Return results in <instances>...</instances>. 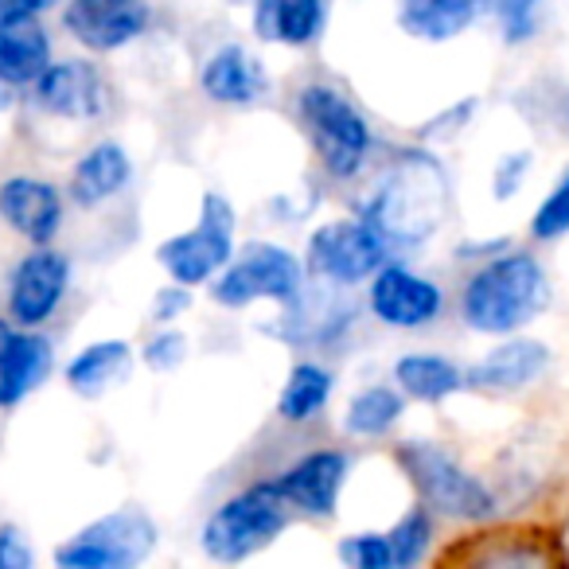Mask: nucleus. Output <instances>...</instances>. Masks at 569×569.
I'll use <instances>...</instances> for the list:
<instances>
[{
  "label": "nucleus",
  "instance_id": "obj_36",
  "mask_svg": "<svg viewBox=\"0 0 569 569\" xmlns=\"http://www.w3.org/2000/svg\"><path fill=\"white\" fill-rule=\"evenodd\" d=\"M9 340H12V328L0 320V356H4V348H9Z\"/></svg>",
  "mask_w": 569,
  "mask_h": 569
},
{
  "label": "nucleus",
  "instance_id": "obj_34",
  "mask_svg": "<svg viewBox=\"0 0 569 569\" xmlns=\"http://www.w3.org/2000/svg\"><path fill=\"white\" fill-rule=\"evenodd\" d=\"M527 160L530 157H507L503 164H499V172H496V196L499 199H507L515 188H519V180H522V172H527Z\"/></svg>",
  "mask_w": 569,
  "mask_h": 569
},
{
  "label": "nucleus",
  "instance_id": "obj_13",
  "mask_svg": "<svg viewBox=\"0 0 569 569\" xmlns=\"http://www.w3.org/2000/svg\"><path fill=\"white\" fill-rule=\"evenodd\" d=\"M36 102L48 113L67 121H94L110 110V87H106L102 71L82 59H63L51 63L36 82Z\"/></svg>",
  "mask_w": 569,
  "mask_h": 569
},
{
  "label": "nucleus",
  "instance_id": "obj_19",
  "mask_svg": "<svg viewBox=\"0 0 569 569\" xmlns=\"http://www.w3.org/2000/svg\"><path fill=\"white\" fill-rule=\"evenodd\" d=\"M129 176H133L129 152L121 149L118 141H102L79 157L67 191H71V199L79 207H102V203H110L121 188H126Z\"/></svg>",
  "mask_w": 569,
  "mask_h": 569
},
{
  "label": "nucleus",
  "instance_id": "obj_31",
  "mask_svg": "<svg viewBox=\"0 0 569 569\" xmlns=\"http://www.w3.org/2000/svg\"><path fill=\"white\" fill-rule=\"evenodd\" d=\"M499 12V20H503V32L507 40H527L530 28H535V12H538V0H491Z\"/></svg>",
  "mask_w": 569,
  "mask_h": 569
},
{
  "label": "nucleus",
  "instance_id": "obj_28",
  "mask_svg": "<svg viewBox=\"0 0 569 569\" xmlns=\"http://www.w3.org/2000/svg\"><path fill=\"white\" fill-rule=\"evenodd\" d=\"M340 561H348L351 569H390L395 566V553H390L387 535H348L336 546Z\"/></svg>",
  "mask_w": 569,
  "mask_h": 569
},
{
  "label": "nucleus",
  "instance_id": "obj_4",
  "mask_svg": "<svg viewBox=\"0 0 569 569\" xmlns=\"http://www.w3.org/2000/svg\"><path fill=\"white\" fill-rule=\"evenodd\" d=\"M297 113L309 129V141L325 172L336 180L359 176V168L367 164V152H371V126L356 110V102L336 87L317 82V87H305L297 94Z\"/></svg>",
  "mask_w": 569,
  "mask_h": 569
},
{
  "label": "nucleus",
  "instance_id": "obj_22",
  "mask_svg": "<svg viewBox=\"0 0 569 569\" xmlns=\"http://www.w3.org/2000/svg\"><path fill=\"white\" fill-rule=\"evenodd\" d=\"M542 367H546L542 343L511 340V343H499L496 351H488L465 379L480 390H519V387H527L530 379H538Z\"/></svg>",
  "mask_w": 569,
  "mask_h": 569
},
{
  "label": "nucleus",
  "instance_id": "obj_24",
  "mask_svg": "<svg viewBox=\"0 0 569 569\" xmlns=\"http://www.w3.org/2000/svg\"><path fill=\"white\" fill-rule=\"evenodd\" d=\"M395 382L402 387V395L418 398V402H445L465 387V375L441 356H402L395 363Z\"/></svg>",
  "mask_w": 569,
  "mask_h": 569
},
{
  "label": "nucleus",
  "instance_id": "obj_6",
  "mask_svg": "<svg viewBox=\"0 0 569 569\" xmlns=\"http://www.w3.org/2000/svg\"><path fill=\"white\" fill-rule=\"evenodd\" d=\"M234 258V207L219 191H207L199 203V222L183 234L157 246V261L172 281L203 284Z\"/></svg>",
  "mask_w": 569,
  "mask_h": 569
},
{
  "label": "nucleus",
  "instance_id": "obj_21",
  "mask_svg": "<svg viewBox=\"0 0 569 569\" xmlns=\"http://www.w3.org/2000/svg\"><path fill=\"white\" fill-rule=\"evenodd\" d=\"M129 367H133V351L126 340H98L67 363V387L82 398H102L106 390L129 379Z\"/></svg>",
  "mask_w": 569,
  "mask_h": 569
},
{
  "label": "nucleus",
  "instance_id": "obj_11",
  "mask_svg": "<svg viewBox=\"0 0 569 569\" xmlns=\"http://www.w3.org/2000/svg\"><path fill=\"white\" fill-rule=\"evenodd\" d=\"M67 284H71V266H67L63 253L32 250L28 258L17 261L9 277V317L20 328H40L43 320H51V312L63 305Z\"/></svg>",
  "mask_w": 569,
  "mask_h": 569
},
{
  "label": "nucleus",
  "instance_id": "obj_33",
  "mask_svg": "<svg viewBox=\"0 0 569 569\" xmlns=\"http://www.w3.org/2000/svg\"><path fill=\"white\" fill-rule=\"evenodd\" d=\"M32 566V546L20 535V527L4 522L0 527V569H28Z\"/></svg>",
  "mask_w": 569,
  "mask_h": 569
},
{
  "label": "nucleus",
  "instance_id": "obj_5",
  "mask_svg": "<svg viewBox=\"0 0 569 569\" xmlns=\"http://www.w3.org/2000/svg\"><path fill=\"white\" fill-rule=\"evenodd\" d=\"M305 289L301 258L289 253L277 242H250L238 258L222 266L211 297L222 309H246L258 301L293 305L297 293Z\"/></svg>",
  "mask_w": 569,
  "mask_h": 569
},
{
  "label": "nucleus",
  "instance_id": "obj_9",
  "mask_svg": "<svg viewBox=\"0 0 569 569\" xmlns=\"http://www.w3.org/2000/svg\"><path fill=\"white\" fill-rule=\"evenodd\" d=\"M387 250L390 242L367 219H336L309 238V269L336 289L359 284L387 266Z\"/></svg>",
  "mask_w": 569,
  "mask_h": 569
},
{
  "label": "nucleus",
  "instance_id": "obj_14",
  "mask_svg": "<svg viewBox=\"0 0 569 569\" xmlns=\"http://www.w3.org/2000/svg\"><path fill=\"white\" fill-rule=\"evenodd\" d=\"M0 219L12 234L28 238L32 246H48L63 227V196L56 183L36 176H12L0 183Z\"/></svg>",
  "mask_w": 569,
  "mask_h": 569
},
{
  "label": "nucleus",
  "instance_id": "obj_2",
  "mask_svg": "<svg viewBox=\"0 0 569 569\" xmlns=\"http://www.w3.org/2000/svg\"><path fill=\"white\" fill-rule=\"evenodd\" d=\"M546 305V273L530 253H503L480 266L465 284L460 312L468 328L488 336H507L535 320Z\"/></svg>",
  "mask_w": 569,
  "mask_h": 569
},
{
  "label": "nucleus",
  "instance_id": "obj_7",
  "mask_svg": "<svg viewBox=\"0 0 569 569\" xmlns=\"http://www.w3.org/2000/svg\"><path fill=\"white\" fill-rule=\"evenodd\" d=\"M157 522L141 507H121L71 535L56 550V561L67 569H133L157 550Z\"/></svg>",
  "mask_w": 569,
  "mask_h": 569
},
{
  "label": "nucleus",
  "instance_id": "obj_3",
  "mask_svg": "<svg viewBox=\"0 0 569 569\" xmlns=\"http://www.w3.org/2000/svg\"><path fill=\"white\" fill-rule=\"evenodd\" d=\"M284 527H289V499L277 491V483H253V488L222 499L207 515L203 530H199V546L207 558L234 566V561L266 550Z\"/></svg>",
  "mask_w": 569,
  "mask_h": 569
},
{
  "label": "nucleus",
  "instance_id": "obj_23",
  "mask_svg": "<svg viewBox=\"0 0 569 569\" xmlns=\"http://www.w3.org/2000/svg\"><path fill=\"white\" fill-rule=\"evenodd\" d=\"M328 0H266L261 4V32L284 48H305L325 28Z\"/></svg>",
  "mask_w": 569,
  "mask_h": 569
},
{
  "label": "nucleus",
  "instance_id": "obj_15",
  "mask_svg": "<svg viewBox=\"0 0 569 569\" xmlns=\"http://www.w3.org/2000/svg\"><path fill=\"white\" fill-rule=\"evenodd\" d=\"M348 468H351V460L343 457L340 449H317L297 460L293 468H284L273 483H277V491L289 499V507L317 515V519H328V515L336 511L343 480H348Z\"/></svg>",
  "mask_w": 569,
  "mask_h": 569
},
{
  "label": "nucleus",
  "instance_id": "obj_29",
  "mask_svg": "<svg viewBox=\"0 0 569 569\" xmlns=\"http://www.w3.org/2000/svg\"><path fill=\"white\" fill-rule=\"evenodd\" d=\"M530 230H535V238H558L569 230V168H566V176L553 183L550 196L542 199V207L535 211Z\"/></svg>",
  "mask_w": 569,
  "mask_h": 569
},
{
  "label": "nucleus",
  "instance_id": "obj_18",
  "mask_svg": "<svg viewBox=\"0 0 569 569\" xmlns=\"http://www.w3.org/2000/svg\"><path fill=\"white\" fill-rule=\"evenodd\" d=\"M51 67V40L32 20H0V82L4 87H36Z\"/></svg>",
  "mask_w": 569,
  "mask_h": 569
},
{
  "label": "nucleus",
  "instance_id": "obj_16",
  "mask_svg": "<svg viewBox=\"0 0 569 569\" xmlns=\"http://www.w3.org/2000/svg\"><path fill=\"white\" fill-rule=\"evenodd\" d=\"M199 87L219 106H250L266 94V71L242 43H227L214 56H207Z\"/></svg>",
  "mask_w": 569,
  "mask_h": 569
},
{
  "label": "nucleus",
  "instance_id": "obj_20",
  "mask_svg": "<svg viewBox=\"0 0 569 569\" xmlns=\"http://www.w3.org/2000/svg\"><path fill=\"white\" fill-rule=\"evenodd\" d=\"M483 0H398V28L421 43H449L480 17Z\"/></svg>",
  "mask_w": 569,
  "mask_h": 569
},
{
  "label": "nucleus",
  "instance_id": "obj_25",
  "mask_svg": "<svg viewBox=\"0 0 569 569\" xmlns=\"http://www.w3.org/2000/svg\"><path fill=\"white\" fill-rule=\"evenodd\" d=\"M328 398H332V371L320 363H297L277 398V413L284 421H309L325 410Z\"/></svg>",
  "mask_w": 569,
  "mask_h": 569
},
{
  "label": "nucleus",
  "instance_id": "obj_30",
  "mask_svg": "<svg viewBox=\"0 0 569 569\" xmlns=\"http://www.w3.org/2000/svg\"><path fill=\"white\" fill-rule=\"evenodd\" d=\"M141 359H144V367H149V371H176V367L188 359V336L164 328V332H157L149 343H144Z\"/></svg>",
  "mask_w": 569,
  "mask_h": 569
},
{
  "label": "nucleus",
  "instance_id": "obj_35",
  "mask_svg": "<svg viewBox=\"0 0 569 569\" xmlns=\"http://www.w3.org/2000/svg\"><path fill=\"white\" fill-rule=\"evenodd\" d=\"M56 0H0V20H32L48 12Z\"/></svg>",
  "mask_w": 569,
  "mask_h": 569
},
{
  "label": "nucleus",
  "instance_id": "obj_1",
  "mask_svg": "<svg viewBox=\"0 0 569 569\" xmlns=\"http://www.w3.org/2000/svg\"><path fill=\"white\" fill-rule=\"evenodd\" d=\"M445 211H449V183L445 172L437 168L433 157L410 152L395 164V172L382 180L375 199L367 203L363 219L379 230L387 242L413 246L429 238L441 227Z\"/></svg>",
  "mask_w": 569,
  "mask_h": 569
},
{
  "label": "nucleus",
  "instance_id": "obj_8",
  "mask_svg": "<svg viewBox=\"0 0 569 569\" xmlns=\"http://www.w3.org/2000/svg\"><path fill=\"white\" fill-rule=\"evenodd\" d=\"M398 465L406 468L410 483L418 488V496L426 499V507L452 519H488L496 511L491 491L476 480L472 472L457 465L445 449L429 441H410L398 449Z\"/></svg>",
  "mask_w": 569,
  "mask_h": 569
},
{
  "label": "nucleus",
  "instance_id": "obj_12",
  "mask_svg": "<svg viewBox=\"0 0 569 569\" xmlns=\"http://www.w3.org/2000/svg\"><path fill=\"white\" fill-rule=\"evenodd\" d=\"M441 305H445L441 289L429 277H418L413 269L390 266L387 261L371 277V312L387 328H402V332L426 328L441 317Z\"/></svg>",
  "mask_w": 569,
  "mask_h": 569
},
{
  "label": "nucleus",
  "instance_id": "obj_17",
  "mask_svg": "<svg viewBox=\"0 0 569 569\" xmlns=\"http://www.w3.org/2000/svg\"><path fill=\"white\" fill-rule=\"evenodd\" d=\"M51 363H56V356H51L48 336H36L32 328L12 332L9 348L0 356V406L12 410L28 395H36L51 375Z\"/></svg>",
  "mask_w": 569,
  "mask_h": 569
},
{
  "label": "nucleus",
  "instance_id": "obj_26",
  "mask_svg": "<svg viewBox=\"0 0 569 569\" xmlns=\"http://www.w3.org/2000/svg\"><path fill=\"white\" fill-rule=\"evenodd\" d=\"M402 418V395L395 387H367L348 402L343 426L356 437H382Z\"/></svg>",
  "mask_w": 569,
  "mask_h": 569
},
{
  "label": "nucleus",
  "instance_id": "obj_27",
  "mask_svg": "<svg viewBox=\"0 0 569 569\" xmlns=\"http://www.w3.org/2000/svg\"><path fill=\"white\" fill-rule=\"evenodd\" d=\"M390 538V553H395V566H418L421 558H426L429 542H433V519H429L426 507H413L410 515H402V519L395 522V527L387 530Z\"/></svg>",
  "mask_w": 569,
  "mask_h": 569
},
{
  "label": "nucleus",
  "instance_id": "obj_10",
  "mask_svg": "<svg viewBox=\"0 0 569 569\" xmlns=\"http://www.w3.org/2000/svg\"><path fill=\"white\" fill-rule=\"evenodd\" d=\"M152 20L149 0H67L63 28L87 51H121L144 36Z\"/></svg>",
  "mask_w": 569,
  "mask_h": 569
},
{
  "label": "nucleus",
  "instance_id": "obj_32",
  "mask_svg": "<svg viewBox=\"0 0 569 569\" xmlns=\"http://www.w3.org/2000/svg\"><path fill=\"white\" fill-rule=\"evenodd\" d=\"M188 309H191V284L176 281L152 297V320H157V325H172V320H180Z\"/></svg>",
  "mask_w": 569,
  "mask_h": 569
}]
</instances>
